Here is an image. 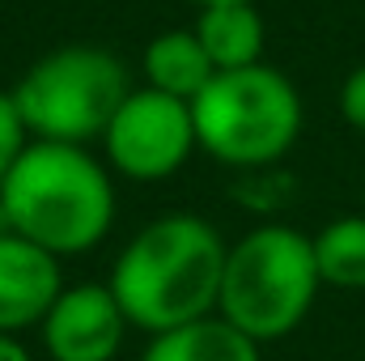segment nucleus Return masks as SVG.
Here are the masks:
<instances>
[{"mask_svg": "<svg viewBox=\"0 0 365 361\" xmlns=\"http://www.w3.org/2000/svg\"><path fill=\"white\" fill-rule=\"evenodd\" d=\"M230 243L200 213H162L145 221L110 264V293L145 336L217 315Z\"/></svg>", "mask_w": 365, "mask_h": 361, "instance_id": "obj_1", "label": "nucleus"}, {"mask_svg": "<svg viewBox=\"0 0 365 361\" xmlns=\"http://www.w3.org/2000/svg\"><path fill=\"white\" fill-rule=\"evenodd\" d=\"M119 195L110 166L90 145L30 141L0 183V225L51 251L56 260L86 255L115 230Z\"/></svg>", "mask_w": 365, "mask_h": 361, "instance_id": "obj_2", "label": "nucleus"}, {"mask_svg": "<svg viewBox=\"0 0 365 361\" xmlns=\"http://www.w3.org/2000/svg\"><path fill=\"white\" fill-rule=\"evenodd\" d=\"M319 289L323 276L310 234L284 221H259L225 251L217 315L255 345H276L306 323Z\"/></svg>", "mask_w": 365, "mask_h": 361, "instance_id": "obj_3", "label": "nucleus"}, {"mask_svg": "<svg viewBox=\"0 0 365 361\" xmlns=\"http://www.w3.org/2000/svg\"><path fill=\"white\" fill-rule=\"evenodd\" d=\"M191 123L200 153H208L217 166H230L234 175L268 171L293 153L306 128V102L293 77L264 60L217 73L191 98Z\"/></svg>", "mask_w": 365, "mask_h": 361, "instance_id": "obj_4", "label": "nucleus"}, {"mask_svg": "<svg viewBox=\"0 0 365 361\" xmlns=\"http://www.w3.org/2000/svg\"><path fill=\"white\" fill-rule=\"evenodd\" d=\"M132 90L128 64L98 43H64L38 56L13 86V102L34 141L93 145Z\"/></svg>", "mask_w": 365, "mask_h": 361, "instance_id": "obj_5", "label": "nucleus"}, {"mask_svg": "<svg viewBox=\"0 0 365 361\" xmlns=\"http://www.w3.org/2000/svg\"><path fill=\"white\" fill-rule=\"evenodd\" d=\"M102 162L132 183H162L175 179L195 158V123L191 102L170 98L149 86H132L119 111L110 115L102 132Z\"/></svg>", "mask_w": 365, "mask_h": 361, "instance_id": "obj_6", "label": "nucleus"}, {"mask_svg": "<svg viewBox=\"0 0 365 361\" xmlns=\"http://www.w3.org/2000/svg\"><path fill=\"white\" fill-rule=\"evenodd\" d=\"M132 323L106 280L64 285L38 323L47 361H115Z\"/></svg>", "mask_w": 365, "mask_h": 361, "instance_id": "obj_7", "label": "nucleus"}, {"mask_svg": "<svg viewBox=\"0 0 365 361\" xmlns=\"http://www.w3.org/2000/svg\"><path fill=\"white\" fill-rule=\"evenodd\" d=\"M64 285V260L0 225V336L38 327Z\"/></svg>", "mask_w": 365, "mask_h": 361, "instance_id": "obj_8", "label": "nucleus"}, {"mask_svg": "<svg viewBox=\"0 0 365 361\" xmlns=\"http://www.w3.org/2000/svg\"><path fill=\"white\" fill-rule=\"evenodd\" d=\"M195 39L208 51L217 73L264 64L268 51V21L255 0H225V4H200L195 13Z\"/></svg>", "mask_w": 365, "mask_h": 361, "instance_id": "obj_9", "label": "nucleus"}, {"mask_svg": "<svg viewBox=\"0 0 365 361\" xmlns=\"http://www.w3.org/2000/svg\"><path fill=\"white\" fill-rule=\"evenodd\" d=\"M140 77H145L149 90H162V93H170V98L191 102L195 93L217 77V68H212L208 51L200 47L195 30L182 26V30H162V34H153L145 43V51H140Z\"/></svg>", "mask_w": 365, "mask_h": 361, "instance_id": "obj_10", "label": "nucleus"}, {"mask_svg": "<svg viewBox=\"0 0 365 361\" xmlns=\"http://www.w3.org/2000/svg\"><path fill=\"white\" fill-rule=\"evenodd\" d=\"M140 361H264V345L242 336L221 315H204L195 323L149 336Z\"/></svg>", "mask_w": 365, "mask_h": 361, "instance_id": "obj_11", "label": "nucleus"}, {"mask_svg": "<svg viewBox=\"0 0 365 361\" xmlns=\"http://www.w3.org/2000/svg\"><path fill=\"white\" fill-rule=\"evenodd\" d=\"M314 243V264L323 276V289H344L361 293L365 289V213H344L319 225L310 234Z\"/></svg>", "mask_w": 365, "mask_h": 361, "instance_id": "obj_12", "label": "nucleus"}, {"mask_svg": "<svg viewBox=\"0 0 365 361\" xmlns=\"http://www.w3.org/2000/svg\"><path fill=\"white\" fill-rule=\"evenodd\" d=\"M34 136H30V128H26V119H21V111H17V102H13V90H0V183L4 175L17 166V158L26 153V145H30Z\"/></svg>", "mask_w": 365, "mask_h": 361, "instance_id": "obj_13", "label": "nucleus"}, {"mask_svg": "<svg viewBox=\"0 0 365 361\" xmlns=\"http://www.w3.org/2000/svg\"><path fill=\"white\" fill-rule=\"evenodd\" d=\"M336 102H340V119H344L353 132L365 136V64H357V68L340 81Z\"/></svg>", "mask_w": 365, "mask_h": 361, "instance_id": "obj_14", "label": "nucleus"}, {"mask_svg": "<svg viewBox=\"0 0 365 361\" xmlns=\"http://www.w3.org/2000/svg\"><path fill=\"white\" fill-rule=\"evenodd\" d=\"M0 361H43V357L30 353V345L21 336H0Z\"/></svg>", "mask_w": 365, "mask_h": 361, "instance_id": "obj_15", "label": "nucleus"}, {"mask_svg": "<svg viewBox=\"0 0 365 361\" xmlns=\"http://www.w3.org/2000/svg\"><path fill=\"white\" fill-rule=\"evenodd\" d=\"M195 4H225V0H195ZM255 4H259V0H255Z\"/></svg>", "mask_w": 365, "mask_h": 361, "instance_id": "obj_16", "label": "nucleus"}, {"mask_svg": "<svg viewBox=\"0 0 365 361\" xmlns=\"http://www.w3.org/2000/svg\"><path fill=\"white\" fill-rule=\"evenodd\" d=\"M361 213H365V208H361Z\"/></svg>", "mask_w": 365, "mask_h": 361, "instance_id": "obj_17", "label": "nucleus"}]
</instances>
